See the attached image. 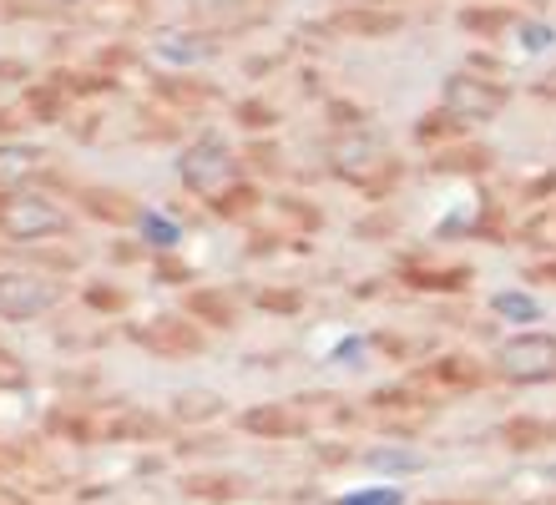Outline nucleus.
<instances>
[{
	"instance_id": "nucleus-11",
	"label": "nucleus",
	"mask_w": 556,
	"mask_h": 505,
	"mask_svg": "<svg viewBox=\"0 0 556 505\" xmlns=\"http://www.w3.org/2000/svg\"><path fill=\"white\" fill-rule=\"evenodd\" d=\"M177 415H182V419H207V415H218V394L188 390V394H182V404H177Z\"/></svg>"
},
{
	"instance_id": "nucleus-18",
	"label": "nucleus",
	"mask_w": 556,
	"mask_h": 505,
	"mask_svg": "<svg viewBox=\"0 0 556 505\" xmlns=\"http://www.w3.org/2000/svg\"><path fill=\"white\" fill-rule=\"evenodd\" d=\"M542 274H546V278H552V283H556V268H542Z\"/></svg>"
},
{
	"instance_id": "nucleus-8",
	"label": "nucleus",
	"mask_w": 556,
	"mask_h": 505,
	"mask_svg": "<svg viewBox=\"0 0 556 505\" xmlns=\"http://www.w3.org/2000/svg\"><path fill=\"white\" fill-rule=\"evenodd\" d=\"M365 465L369 470H390V476H410V470L425 465V455L410 445H384V450H365Z\"/></svg>"
},
{
	"instance_id": "nucleus-16",
	"label": "nucleus",
	"mask_w": 556,
	"mask_h": 505,
	"mask_svg": "<svg viewBox=\"0 0 556 505\" xmlns=\"http://www.w3.org/2000/svg\"><path fill=\"white\" fill-rule=\"evenodd\" d=\"M506 434H516L511 445H542V434H556V430H552V425H531V419H527V425H511Z\"/></svg>"
},
{
	"instance_id": "nucleus-9",
	"label": "nucleus",
	"mask_w": 556,
	"mask_h": 505,
	"mask_svg": "<svg viewBox=\"0 0 556 505\" xmlns=\"http://www.w3.org/2000/svg\"><path fill=\"white\" fill-rule=\"evenodd\" d=\"M375 152H380V142H369V137H359V142H339L334 147V167L344 177H354V173H369V162H375Z\"/></svg>"
},
{
	"instance_id": "nucleus-7",
	"label": "nucleus",
	"mask_w": 556,
	"mask_h": 505,
	"mask_svg": "<svg viewBox=\"0 0 556 505\" xmlns=\"http://www.w3.org/2000/svg\"><path fill=\"white\" fill-rule=\"evenodd\" d=\"M36 167H41V152H36V147H21V142H5V147H0V188L26 182Z\"/></svg>"
},
{
	"instance_id": "nucleus-2",
	"label": "nucleus",
	"mask_w": 556,
	"mask_h": 505,
	"mask_svg": "<svg viewBox=\"0 0 556 505\" xmlns=\"http://www.w3.org/2000/svg\"><path fill=\"white\" fill-rule=\"evenodd\" d=\"M496 369L506 379H521V384H536V379L556 375V339L552 333H521L511 344H501Z\"/></svg>"
},
{
	"instance_id": "nucleus-15",
	"label": "nucleus",
	"mask_w": 556,
	"mask_h": 505,
	"mask_svg": "<svg viewBox=\"0 0 556 505\" xmlns=\"http://www.w3.org/2000/svg\"><path fill=\"white\" fill-rule=\"evenodd\" d=\"M556 36H552V26H542V21H531V26H521V46L527 51H546Z\"/></svg>"
},
{
	"instance_id": "nucleus-6",
	"label": "nucleus",
	"mask_w": 556,
	"mask_h": 505,
	"mask_svg": "<svg viewBox=\"0 0 556 505\" xmlns=\"http://www.w3.org/2000/svg\"><path fill=\"white\" fill-rule=\"evenodd\" d=\"M162 61H173V66H198V61L213 56V41H203L198 30H162L157 41H152Z\"/></svg>"
},
{
	"instance_id": "nucleus-1",
	"label": "nucleus",
	"mask_w": 556,
	"mask_h": 505,
	"mask_svg": "<svg viewBox=\"0 0 556 505\" xmlns=\"http://www.w3.org/2000/svg\"><path fill=\"white\" fill-rule=\"evenodd\" d=\"M0 232H5V238H15V243L56 238V232H66V213H61L51 198L15 192V198H0Z\"/></svg>"
},
{
	"instance_id": "nucleus-5",
	"label": "nucleus",
	"mask_w": 556,
	"mask_h": 505,
	"mask_svg": "<svg viewBox=\"0 0 556 505\" xmlns=\"http://www.w3.org/2000/svg\"><path fill=\"white\" fill-rule=\"evenodd\" d=\"M228 177H233V157H228V147H223L218 137H203V142L182 157V182L198 192H218Z\"/></svg>"
},
{
	"instance_id": "nucleus-13",
	"label": "nucleus",
	"mask_w": 556,
	"mask_h": 505,
	"mask_svg": "<svg viewBox=\"0 0 556 505\" xmlns=\"http://www.w3.org/2000/svg\"><path fill=\"white\" fill-rule=\"evenodd\" d=\"M142 232H147V243H157V248H173L177 243V228L167 223V217H157V213L142 217Z\"/></svg>"
},
{
	"instance_id": "nucleus-10",
	"label": "nucleus",
	"mask_w": 556,
	"mask_h": 505,
	"mask_svg": "<svg viewBox=\"0 0 556 505\" xmlns=\"http://www.w3.org/2000/svg\"><path fill=\"white\" fill-rule=\"evenodd\" d=\"M491 308H496V314H506L511 324H531V318H542V303L531 299V293H496V299H491Z\"/></svg>"
},
{
	"instance_id": "nucleus-4",
	"label": "nucleus",
	"mask_w": 556,
	"mask_h": 505,
	"mask_svg": "<svg viewBox=\"0 0 556 505\" xmlns=\"http://www.w3.org/2000/svg\"><path fill=\"white\" fill-rule=\"evenodd\" d=\"M56 303V283L41 274H0V314L5 318H36Z\"/></svg>"
},
{
	"instance_id": "nucleus-19",
	"label": "nucleus",
	"mask_w": 556,
	"mask_h": 505,
	"mask_svg": "<svg viewBox=\"0 0 556 505\" xmlns=\"http://www.w3.org/2000/svg\"><path fill=\"white\" fill-rule=\"evenodd\" d=\"M552 480H556V470H552Z\"/></svg>"
},
{
	"instance_id": "nucleus-12",
	"label": "nucleus",
	"mask_w": 556,
	"mask_h": 505,
	"mask_svg": "<svg viewBox=\"0 0 556 505\" xmlns=\"http://www.w3.org/2000/svg\"><path fill=\"white\" fill-rule=\"evenodd\" d=\"M249 430H268V434H283V430H293V419L283 415V409H253L249 419H243Z\"/></svg>"
},
{
	"instance_id": "nucleus-3",
	"label": "nucleus",
	"mask_w": 556,
	"mask_h": 505,
	"mask_svg": "<svg viewBox=\"0 0 556 505\" xmlns=\"http://www.w3.org/2000/svg\"><path fill=\"white\" fill-rule=\"evenodd\" d=\"M506 106V91L481 81V76H451L445 81V112L460 122H491Z\"/></svg>"
},
{
	"instance_id": "nucleus-14",
	"label": "nucleus",
	"mask_w": 556,
	"mask_h": 505,
	"mask_svg": "<svg viewBox=\"0 0 556 505\" xmlns=\"http://www.w3.org/2000/svg\"><path fill=\"white\" fill-rule=\"evenodd\" d=\"M334 505H400V491H354V495H339Z\"/></svg>"
},
{
	"instance_id": "nucleus-17",
	"label": "nucleus",
	"mask_w": 556,
	"mask_h": 505,
	"mask_svg": "<svg viewBox=\"0 0 556 505\" xmlns=\"http://www.w3.org/2000/svg\"><path fill=\"white\" fill-rule=\"evenodd\" d=\"M5 127H11V116H5V112H0V131H5Z\"/></svg>"
}]
</instances>
